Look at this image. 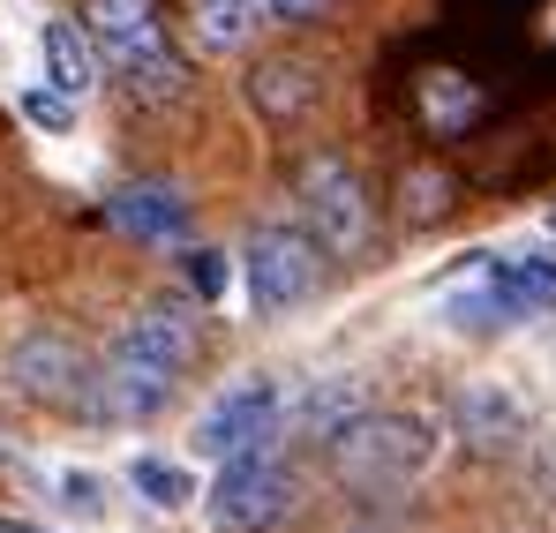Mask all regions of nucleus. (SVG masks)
<instances>
[{
    "instance_id": "nucleus-1",
    "label": "nucleus",
    "mask_w": 556,
    "mask_h": 533,
    "mask_svg": "<svg viewBox=\"0 0 556 533\" xmlns=\"http://www.w3.org/2000/svg\"><path fill=\"white\" fill-rule=\"evenodd\" d=\"M437 458V429L421 414H354L331 436V466L354 496H399L429 473Z\"/></svg>"
},
{
    "instance_id": "nucleus-2",
    "label": "nucleus",
    "mask_w": 556,
    "mask_h": 533,
    "mask_svg": "<svg viewBox=\"0 0 556 533\" xmlns=\"http://www.w3.org/2000/svg\"><path fill=\"white\" fill-rule=\"evenodd\" d=\"M301 504V481L278 466L271 450H241V458H218V488H211V519L226 533H271L293 519Z\"/></svg>"
},
{
    "instance_id": "nucleus-3",
    "label": "nucleus",
    "mask_w": 556,
    "mask_h": 533,
    "mask_svg": "<svg viewBox=\"0 0 556 533\" xmlns=\"http://www.w3.org/2000/svg\"><path fill=\"white\" fill-rule=\"evenodd\" d=\"M271 436H278V383L271 376H241V383H226V391L195 414V458L271 450Z\"/></svg>"
},
{
    "instance_id": "nucleus-4",
    "label": "nucleus",
    "mask_w": 556,
    "mask_h": 533,
    "mask_svg": "<svg viewBox=\"0 0 556 533\" xmlns=\"http://www.w3.org/2000/svg\"><path fill=\"white\" fill-rule=\"evenodd\" d=\"M249 301L264 308V316H286V308H301L308 293H316V270H324V241H308V233H293V226H264L256 241H249Z\"/></svg>"
},
{
    "instance_id": "nucleus-5",
    "label": "nucleus",
    "mask_w": 556,
    "mask_h": 533,
    "mask_svg": "<svg viewBox=\"0 0 556 533\" xmlns=\"http://www.w3.org/2000/svg\"><path fill=\"white\" fill-rule=\"evenodd\" d=\"M301 203H308L324 249H362L369 241V195H362V180L339 158H308L301 166Z\"/></svg>"
},
{
    "instance_id": "nucleus-6",
    "label": "nucleus",
    "mask_w": 556,
    "mask_h": 533,
    "mask_svg": "<svg viewBox=\"0 0 556 533\" xmlns=\"http://www.w3.org/2000/svg\"><path fill=\"white\" fill-rule=\"evenodd\" d=\"M174 383L181 368H159V360H136V354H105V368L91 376V406L105 421H151L174 406Z\"/></svg>"
},
{
    "instance_id": "nucleus-7",
    "label": "nucleus",
    "mask_w": 556,
    "mask_h": 533,
    "mask_svg": "<svg viewBox=\"0 0 556 533\" xmlns=\"http://www.w3.org/2000/svg\"><path fill=\"white\" fill-rule=\"evenodd\" d=\"M8 368H15V383H23L30 398H46V406H76V398L91 391V360L76 354V339H61V331H30Z\"/></svg>"
},
{
    "instance_id": "nucleus-8",
    "label": "nucleus",
    "mask_w": 556,
    "mask_h": 533,
    "mask_svg": "<svg viewBox=\"0 0 556 533\" xmlns=\"http://www.w3.org/2000/svg\"><path fill=\"white\" fill-rule=\"evenodd\" d=\"M84 30L113 68H143L159 61V0H84Z\"/></svg>"
},
{
    "instance_id": "nucleus-9",
    "label": "nucleus",
    "mask_w": 556,
    "mask_h": 533,
    "mask_svg": "<svg viewBox=\"0 0 556 533\" xmlns=\"http://www.w3.org/2000/svg\"><path fill=\"white\" fill-rule=\"evenodd\" d=\"M105 218L128 233V241H181L188 233V195L174 180H128L105 195Z\"/></svg>"
},
{
    "instance_id": "nucleus-10",
    "label": "nucleus",
    "mask_w": 556,
    "mask_h": 533,
    "mask_svg": "<svg viewBox=\"0 0 556 533\" xmlns=\"http://www.w3.org/2000/svg\"><path fill=\"white\" fill-rule=\"evenodd\" d=\"M113 354L159 360V368H188V360H195V316L174 308V301H151V308H136V316L113 331Z\"/></svg>"
},
{
    "instance_id": "nucleus-11",
    "label": "nucleus",
    "mask_w": 556,
    "mask_h": 533,
    "mask_svg": "<svg viewBox=\"0 0 556 533\" xmlns=\"http://www.w3.org/2000/svg\"><path fill=\"white\" fill-rule=\"evenodd\" d=\"M38 46H46V84L61 90V98H76L84 105V90L98 84V46L84 23H46L38 30Z\"/></svg>"
},
{
    "instance_id": "nucleus-12",
    "label": "nucleus",
    "mask_w": 556,
    "mask_h": 533,
    "mask_svg": "<svg viewBox=\"0 0 556 533\" xmlns=\"http://www.w3.org/2000/svg\"><path fill=\"white\" fill-rule=\"evenodd\" d=\"M489 278L519 301V316H534V308H556V249H527V256H504V264H489Z\"/></svg>"
},
{
    "instance_id": "nucleus-13",
    "label": "nucleus",
    "mask_w": 556,
    "mask_h": 533,
    "mask_svg": "<svg viewBox=\"0 0 556 533\" xmlns=\"http://www.w3.org/2000/svg\"><path fill=\"white\" fill-rule=\"evenodd\" d=\"M256 8L264 0H195V46L203 53H241L249 30H256Z\"/></svg>"
},
{
    "instance_id": "nucleus-14",
    "label": "nucleus",
    "mask_w": 556,
    "mask_h": 533,
    "mask_svg": "<svg viewBox=\"0 0 556 533\" xmlns=\"http://www.w3.org/2000/svg\"><path fill=\"white\" fill-rule=\"evenodd\" d=\"M249 98H256L271 120H286V113H301V105L316 98V76H308L301 61H264V68L249 76Z\"/></svg>"
},
{
    "instance_id": "nucleus-15",
    "label": "nucleus",
    "mask_w": 556,
    "mask_h": 533,
    "mask_svg": "<svg viewBox=\"0 0 556 533\" xmlns=\"http://www.w3.org/2000/svg\"><path fill=\"white\" fill-rule=\"evenodd\" d=\"M354 414H369V398H362V383L354 376H339V383H324V391H308V406H301V429L316 436V444H331Z\"/></svg>"
},
{
    "instance_id": "nucleus-16",
    "label": "nucleus",
    "mask_w": 556,
    "mask_h": 533,
    "mask_svg": "<svg viewBox=\"0 0 556 533\" xmlns=\"http://www.w3.org/2000/svg\"><path fill=\"white\" fill-rule=\"evenodd\" d=\"M128 481H136V496H151L159 511H181V504H195V481H188L181 466H166V458H136V466H128Z\"/></svg>"
},
{
    "instance_id": "nucleus-17",
    "label": "nucleus",
    "mask_w": 556,
    "mask_h": 533,
    "mask_svg": "<svg viewBox=\"0 0 556 533\" xmlns=\"http://www.w3.org/2000/svg\"><path fill=\"white\" fill-rule=\"evenodd\" d=\"M23 113H30L38 128H53V136H61V128H76V98H61L53 84H46V90H23Z\"/></svg>"
},
{
    "instance_id": "nucleus-18",
    "label": "nucleus",
    "mask_w": 556,
    "mask_h": 533,
    "mask_svg": "<svg viewBox=\"0 0 556 533\" xmlns=\"http://www.w3.org/2000/svg\"><path fill=\"white\" fill-rule=\"evenodd\" d=\"M188 285H195V301H218L226 293V256L218 249H195L188 256Z\"/></svg>"
},
{
    "instance_id": "nucleus-19",
    "label": "nucleus",
    "mask_w": 556,
    "mask_h": 533,
    "mask_svg": "<svg viewBox=\"0 0 556 533\" xmlns=\"http://www.w3.org/2000/svg\"><path fill=\"white\" fill-rule=\"evenodd\" d=\"M264 8H271L278 23H308V15H316V8H324V0H264Z\"/></svg>"
},
{
    "instance_id": "nucleus-20",
    "label": "nucleus",
    "mask_w": 556,
    "mask_h": 533,
    "mask_svg": "<svg viewBox=\"0 0 556 533\" xmlns=\"http://www.w3.org/2000/svg\"><path fill=\"white\" fill-rule=\"evenodd\" d=\"M0 533H46V526H15V519H0Z\"/></svg>"
}]
</instances>
